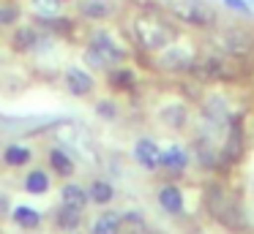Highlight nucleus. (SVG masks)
Returning <instances> with one entry per match:
<instances>
[{"mask_svg": "<svg viewBox=\"0 0 254 234\" xmlns=\"http://www.w3.org/2000/svg\"><path fill=\"white\" fill-rule=\"evenodd\" d=\"M88 193H90V199H93L96 204H110L112 196H115V188H112L107 180H93Z\"/></svg>", "mask_w": 254, "mask_h": 234, "instance_id": "nucleus-19", "label": "nucleus"}, {"mask_svg": "<svg viewBox=\"0 0 254 234\" xmlns=\"http://www.w3.org/2000/svg\"><path fill=\"white\" fill-rule=\"evenodd\" d=\"M134 158H137V163L142 169H159L161 166V147L156 144L153 139H139L137 144H134Z\"/></svg>", "mask_w": 254, "mask_h": 234, "instance_id": "nucleus-7", "label": "nucleus"}, {"mask_svg": "<svg viewBox=\"0 0 254 234\" xmlns=\"http://www.w3.org/2000/svg\"><path fill=\"white\" fill-rule=\"evenodd\" d=\"M25 190H28V193H36V196L47 193V190H50V174L41 172V169H33V172L25 177Z\"/></svg>", "mask_w": 254, "mask_h": 234, "instance_id": "nucleus-15", "label": "nucleus"}, {"mask_svg": "<svg viewBox=\"0 0 254 234\" xmlns=\"http://www.w3.org/2000/svg\"><path fill=\"white\" fill-rule=\"evenodd\" d=\"M194 60H197V54H194L191 49L164 47L159 65H161V68H167V71H189V68L194 65Z\"/></svg>", "mask_w": 254, "mask_h": 234, "instance_id": "nucleus-6", "label": "nucleus"}, {"mask_svg": "<svg viewBox=\"0 0 254 234\" xmlns=\"http://www.w3.org/2000/svg\"><path fill=\"white\" fill-rule=\"evenodd\" d=\"M50 166L55 169L61 177H71L74 169H77V166H74V158L68 155L63 147H55V150H50Z\"/></svg>", "mask_w": 254, "mask_h": 234, "instance_id": "nucleus-14", "label": "nucleus"}, {"mask_svg": "<svg viewBox=\"0 0 254 234\" xmlns=\"http://www.w3.org/2000/svg\"><path fill=\"white\" fill-rule=\"evenodd\" d=\"M17 19H19V5H14V3H0V27L14 25Z\"/></svg>", "mask_w": 254, "mask_h": 234, "instance_id": "nucleus-22", "label": "nucleus"}, {"mask_svg": "<svg viewBox=\"0 0 254 234\" xmlns=\"http://www.w3.org/2000/svg\"><path fill=\"white\" fill-rule=\"evenodd\" d=\"M205 204H208V212L227 229H243L246 218H243V207L238 201L235 193H230L221 185H210L205 190Z\"/></svg>", "mask_w": 254, "mask_h": 234, "instance_id": "nucleus-2", "label": "nucleus"}, {"mask_svg": "<svg viewBox=\"0 0 254 234\" xmlns=\"http://www.w3.org/2000/svg\"><path fill=\"white\" fill-rule=\"evenodd\" d=\"M161 166L170 169V172H181L189 166V152L181 144H172L167 150H161Z\"/></svg>", "mask_w": 254, "mask_h": 234, "instance_id": "nucleus-12", "label": "nucleus"}, {"mask_svg": "<svg viewBox=\"0 0 254 234\" xmlns=\"http://www.w3.org/2000/svg\"><path fill=\"white\" fill-rule=\"evenodd\" d=\"M55 226L63 229V232H77L82 226V210H74L68 204H61L55 212Z\"/></svg>", "mask_w": 254, "mask_h": 234, "instance_id": "nucleus-11", "label": "nucleus"}, {"mask_svg": "<svg viewBox=\"0 0 254 234\" xmlns=\"http://www.w3.org/2000/svg\"><path fill=\"white\" fill-rule=\"evenodd\" d=\"M131 36L142 49L156 52L175 41V27H170L159 14H139L131 19Z\"/></svg>", "mask_w": 254, "mask_h": 234, "instance_id": "nucleus-1", "label": "nucleus"}, {"mask_svg": "<svg viewBox=\"0 0 254 234\" xmlns=\"http://www.w3.org/2000/svg\"><path fill=\"white\" fill-rule=\"evenodd\" d=\"M36 38H39V36H36L33 27H22V30L14 33V47H17L19 52H28V49H33Z\"/></svg>", "mask_w": 254, "mask_h": 234, "instance_id": "nucleus-21", "label": "nucleus"}, {"mask_svg": "<svg viewBox=\"0 0 254 234\" xmlns=\"http://www.w3.org/2000/svg\"><path fill=\"white\" fill-rule=\"evenodd\" d=\"M121 229H123V218L118 215V212H112V210H104L93 221L90 234H121Z\"/></svg>", "mask_w": 254, "mask_h": 234, "instance_id": "nucleus-10", "label": "nucleus"}, {"mask_svg": "<svg viewBox=\"0 0 254 234\" xmlns=\"http://www.w3.org/2000/svg\"><path fill=\"white\" fill-rule=\"evenodd\" d=\"M93 76L88 74V71L82 68H68L66 71V87L71 95H88L90 90H93Z\"/></svg>", "mask_w": 254, "mask_h": 234, "instance_id": "nucleus-8", "label": "nucleus"}, {"mask_svg": "<svg viewBox=\"0 0 254 234\" xmlns=\"http://www.w3.org/2000/svg\"><path fill=\"white\" fill-rule=\"evenodd\" d=\"M30 158H33L30 150L28 147H19V144H8L6 150H3V163H6V166H25Z\"/></svg>", "mask_w": 254, "mask_h": 234, "instance_id": "nucleus-18", "label": "nucleus"}, {"mask_svg": "<svg viewBox=\"0 0 254 234\" xmlns=\"http://www.w3.org/2000/svg\"><path fill=\"white\" fill-rule=\"evenodd\" d=\"M159 204L164 212H170V215H181L183 212V193L178 185H164V188L159 190Z\"/></svg>", "mask_w": 254, "mask_h": 234, "instance_id": "nucleus-9", "label": "nucleus"}, {"mask_svg": "<svg viewBox=\"0 0 254 234\" xmlns=\"http://www.w3.org/2000/svg\"><path fill=\"white\" fill-rule=\"evenodd\" d=\"M172 14L181 22L194 25V27H213L216 19H219V16H216V8H210L202 0H178V3L172 5Z\"/></svg>", "mask_w": 254, "mask_h": 234, "instance_id": "nucleus-3", "label": "nucleus"}, {"mask_svg": "<svg viewBox=\"0 0 254 234\" xmlns=\"http://www.w3.org/2000/svg\"><path fill=\"white\" fill-rule=\"evenodd\" d=\"M11 215H14V221H17L19 229H28V232H30V229H39V226H41V215H39L36 210H30V207H22V204H19L17 210L11 212Z\"/></svg>", "mask_w": 254, "mask_h": 234, "instance_id": "nucleus-16", "label": "nucleus"}, {"mask_svg": "<svg viewBox=\"0 0 254 234\" xmlns=\"http://www.w3.org/2000/svg\"><path fill=\"white\" fill-rule=\"evenodd\" d=\"M216 44L230 57H243V54H249L254 49V36L249 30H243V27H227V30H221L216 36Z\"/></svg>", "mask_w": 254, "mask_h": 234, "instance_id": "nucleus-4", "label": "nucleus"}, {"mask_svg": "<svg viewBox=\"0 0 254 234\" xmlns=\"http://www.w3.org/2000/svg\"><path fill=\"white\" fill-rule=\"evenodd\" d=\"M61 201L68 207H74V210H85L88 201H90V193L85 188H79L77 183H68V185H63V190H61Z\"/></svg>", "mask_w": 254, "mask_h": 234, "instance_id": "nucleus-13", "label": "nucleus"}, {"mask_svg": "<svg viewBox=\"0 0 254 234\" xmlns=\"http://www.w3.org/2000/svg\"><path fill=\"white\" fill-rule=\"evenodd\" d=\"M230 8H235V11H243V14H249V3L246 0H224Z\"/></svg>", "mask_w": 254, "mask_h": 234, "instance_id": "nucleus-25", "label": "nucleus"}, {"mask_svg": "<svg viewBox=\"0 0 254 234\" xmlns=\"http://www.w3.org/2000/svg\"><path fill=\"white\" fill-rule=\"evenodd\" d=\"M3 212H6V199L0 196V215H3Z\"/></svg>", "mask_w": 254, "mask_h": 234, "instance_id": "nucleus-27", "label": "nucleus"}, {"mask_svg": "<svg viewBox=\"0 0 254 234\" xmlns=\"http://www.w3.org/2000/svg\"><path fill=\"white\" fill-rule=\"evenodd\" d=\"M128 234H159V232H153V229H148L145 223H137V226H131V232Z\"/></svg>", "mask_w": 254, "mask_h": 234, "instance_id": "nucleus-26", "label": "nucleus"}, {"mask_svg": "<svg viewBox=\"0 0 254 234\" xmlns=\"http://www.w3.org/2000/svg\"><path fill=\"white\" fill-rule=\"evenodd\" d=\"M30 3H33V8L39 11V14L50 16V14L58 11V3H61V0H30Z\"/></svg>", "mask_w": 254, "mask_h": 234, "instance_id": "nucleus-24", "label": "nucleus"}, {"mask_svg": "<svg viewBox=\"0 0 254 234\" xmlns=\"http://www.w3.org/2000/svg\"><path fill=\"white\" fill-rule=\"evenodd\" d=\"M88 52H90V57H93L99 65H112V63H121V60L126 57V52H123V49L118 47L107 33H96V36L90 38Z\"/></svg>", "mask_w": 254, "mask_h": 234, "instance_id": "nucleus-5", "label": "nucleus"}, {"mask_svg": "<svg viewBox=\"0 0 254 234\" xmlns=\"http://www.w3.org/2000/svg\"><path fill=\"white\" fill-rule=\"evenodd\" d=\"M79 11H82V16H88V19H104V16L112 14V5L104 3V0H82Z\"/></svg>", "mask_w": 254, "mask_h": 234, "instance_id": "nucleus-17", "label": "nucleus"}, {"mask_svg": "<svg viewBox=\"0 0 254 234\" xmlns=\"http://www.w3.org/2000/svg\"><path fill=\"white\" fill-rule=\"evenodd\" d=\"M110 82H112L115 87H121V90H126V87H131V82H134V71H126V68L112 71V74H110Z\"/></svg>", "mask_w": 254, "mask_h": 234, "instance_id": "nucleus-23", "label": "nucleus"}, {"mask_svg": "<svg viewBox=\"0 0 254 234\" xmlns=\"http://www.w3.org/2000/svg\"><path fill=\"white\" fill-rule=\"evenodd\" d=\"M186 117H189V112L181 103H172V106L161 109V120H164L170 128H183V125H186Z\"/></svg>", "mask_w": 254, "mask_h": 234, "instance_id": "nucleus-20", "label": "nucleus"}]
</instances>
